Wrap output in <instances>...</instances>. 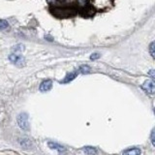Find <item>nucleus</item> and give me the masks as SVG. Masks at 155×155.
<instances>
[{"mask_svg":"<svg viewBox=\"0 0 155 155\" xmlns=\"http://www.w3.org/2000/svg\"><path fill=\"white\" fill-rule=\"evenodd\" d=\"M18 124L22 130L28 131L29 130V121H28V114L25 113L19 114L18 116Z\"/></svg>","mask_w":155,"mask_h":155,"instance_id":"f257e3e1","label":"nucleus"},{"mask_svg":"<svg viewBox=\"0 0 155 155\" xmlns=\"http://www.w3.org/2000/svg\"><path fill=\"white\" fill-rule=\"evenodd\" d=\"M142 88L149 95L155 94V81H153L152 79L147 80L142 84Z\"/></svg>","mask_w":155,"mask_h":155,"instance_id":"f03ea898","label":"nucleus"},{"mask_svg":"<svg viewBox=\"0 0 155 155\" xmlns=\"http://www.w3.org/2000/svg\"><path fill=\"white\" fill-rule=\"evenodd\" d=\"M9 60L11 61L14 64H16L18 66H23L24 63H25V60H24V58L19 55V54H17V53H12V54L9 55Z\"/></svg>","mask_w":155,"mask_h":155,"instance_id":"7ed1b4c3","label":"nucleus"},{"mask_svg":"<svg viewBox=\"0 0 155 155\" xmlns=\"http://www.w3.org/2000/svg\"><path fill=\"white\" fill-rule=\"evenodd\" d=\"M52 87V81L51 80H46L44 81L41 85H40V91L41 92H47L48 90H51Z\"/></svg>","mask_w":155,"mask_h":155,"instance_id":"20e7f679","label":"nucleus"},{"mask_svg":"<svg viewBox=\"0 0 155 155\" xmlns=\"http://www.w3.org/2000/svg\"><path fill=\"white\" fill-rule=\"evenodd\" d=\"M78 76V72H71V73H68L66 75V77L63 79L60 82L61 84H68V82L72 81L73 80H75Z\"/></svg>","mask_w":155,"mask_h":155,"instance_id":"39448f33","label":"nucleus"},{"mask_svg":"<svg viewBox=\"0 0 155 155\" xmlns=\"http://www.w3.org/2000/svg\"><path fill=\"white\" fill-rule=\"evenodd\" d=\"M123 155H140V148H131L126 150L123 152Z\"/></svg>","mask_w":155,"mask_h":155,"instance_id":"423d86ee","label":"nucleus"},{"mask_svg":"<svg viewBox=\"0 0 155 155\" xmlns=\"http://www.w3.org/2000/svg\"><path fill=\"white\" fill-rule=\"evenodd\" d=\"M84 151L88 155H96L97 153H98V150H97L95 147H85L84 148Z\"/></svg>","mask_w":155,"mask_h":155,"instance_id":"0eeeda50","label":"nucleus"},{"mask_svg":"<svg viewBox=\"0 0 155 155\" xmlns=\"http://www.w3.org/2000/svg\"><path fill=\"white\" fill-rule=\"evenodd\" d=\"M48 147H50L52 149H57L58 151H64L65 148L62 147V145H59V144H57V143H48Z\"/></svg>","mask_w":155,"mask_h":155,"instance_id":"6e6552de","label":"nucleus"},{"mask_svg":"<svg viewBox=\"0 0 155 155\" xmlns=\"http://www.w3.org/2000/svg\"><path fill=\"white\" fill-rule=\"evenodd\" d=\"M149 53L150 55H151V57L153 58V59H155V41L151 42L149 45Z\"/></svg>","mask_w":155,"mask_h":155,"instance_id":"1a4fd4ad","label":"nucleus"},{"mask_svg":"<svg viewBox=\"0 0 155 155\" xmlns=\"http://www.w3.org/2000/svg\"><path fill=\"white\" fill-rule=\"evenodd\" d=\"M79 72L81 74H87V73L90 72V67L87 65H81L79 68Z\"/></svg>","mask_w":155,"mask_h":155,"instance_id":"9d476101","label":"nucleus"},{"mask_svg":"<svg viewBox=\"0 0 155 155\" xmlns=\"http://www.w3.org/2000/svg\"><path fill=\"white\" fill-rule=\"evenodd\" d=\"M24 46L23 45H21V44H18V45H16L15 47H13V51L14 52H16V51H18V52H21V51H24Z\"/></svg>","mask_w":155,"mask_h":155,"instance_id":"9b49d317","label":"nucleus"},{"mask_svg":"<svg viewBox=\"0 0 155 155\" xmlns=\"http://www.w3.org/2000/svg\"><path fill=\"white\" fill-rule=\"evenodd\" d=\"M9 26V23L5 19H0V30H5Z\"/></svg>","mask_w":155,"mask_h":155,"instance_id":"f8f14e48","label":"nucleus"},{"mask_svg":"<svg viewBox=\"0 0 155 155\" xmlns=\"http://www.w3.org/2000/svg\"><path fill=\"white\" fill-rule=\"evenodd\" d=\"M100 57V53L98 52H94V53H92V54L90 55V59L91 60H96V59H98V58Z\"/></svg>","mask_w":155,"mask_h":155,"instance_id":"ddd939ff","label":"nucleus"},{"mask_svg":"<svg viewBox=\"0 0 155 155\" xmlns=\"http://www.w3.org/2000/svg\"><path fill=\"white\" fill-rule=\"evenodd\" d=\"M150 139H151V143H152V144L155 147V129L152 130L151 135H150Z\"/></svg>","mask_w":155,"mask_h":155,"instance_id":"4468645a","label":"nucleus"},{"mask_svg":"<svg viewBox=\"0 0 155 155\" xmlns=\"http://www.w3.org/2000/svg\"><path fill=\"white\" fill-rule=\"evenodd\" d=\"M148 75L152 78V80H153V81H155V70H150V71L148 72Z\"/></svg>","mask_w":155,"mask_h":155,"instance_id":"2eb2a0df","label":"nucleus"},{"mask_svg":"<svg viewBox=\"0 0 155 155\" xmlns=\"http://www.w3.org/2000/svg\"><path fill=\"white\" fill-rule=\"evenodd\" d=\"M45 39H46V40H48V41H52V40H53V39H52L51 37H50V35H46Z\"/></svg>","mask_w":155,"mask_h":155,"instance_id":"dca6fc26","label":"nucleus"},{"mask_svg":"<svg viewBox=\"0 0 155 155\" xmlns=\"http://www.w3.org/2000/svg\"><path fill=\"white\" fill-rule=\"evenodd\" d=\"M154 113H155V110H154Z\"/></svg>","mask_w":155,"mask_h":155,"instance_id":"f3484780","label":"nucleus"}]
</instances>
